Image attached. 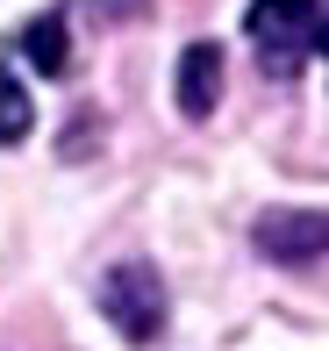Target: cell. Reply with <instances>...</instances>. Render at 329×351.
Returning <instances> with one entry per match:
<instances>
[{"instance_id": "obj_4", "label": "cell", "mask_w": 329, "mask_h": 351, "mask_svg": "<svg viewBox=\"0 0 329 351\" xmlns=\"http://www.w3.org/2000/svg\"><path fill=\"white\" fill-rule=\"evenodd\" d=\"M179 115H194V122H208L215 115V101H222V43H186V58H179Z\"/></svg>"}, {"instance_id": "obj_2", "label": "cell", "mask_w": 329, "mask_h": 351, "mask_svg": "<svg viewBox=\"0 0 329 351\" xmlns=\"http://www.w3.org/2000/svg\"><path fill=\"white\" fill-rule=\"evenodd\" d=\"M165 280H158V265L150 258H122V265H107L101 273V315L122 330L129 344H150L165 330Z\"/></svg>"}, {"instance_id": "obj_6", "label": "cell", "mask_w": 329, "mask_h": 351, "mask_svg": "<svg viewBox=\"0 0 329 351\" xmlns=\"http://www.w3.org/2000/svg\"><path fill=\"white\" fill-rule=\"evenodd\" d=\"M29 122H36V108H29V86L14 65H0V151H14V143L29 136Z\"/></svg>"}, {"instance_id": "obj_5", "label": "cell", "mask_w": 329, "mask_h": 351, "mask_svg": "<svg viewBox=\"0 0 329 351\" xmlns=\"http://www.w3.org/2000/svg\"><path fill=\"white\" fill-rule=\"evenodd\" d=\"M22 51H29V65H36L43 79H65V65H72V29H65V14H36V22L22 29Z\"/></svg>"}, {"instance_id": "obj_1", "label": "cell", "mask_w": 329, "mask_h": 351, "mask_svg": "<svg viewBox=\"0 0 329 351\" xmlns=\"http://www.w3.org/2000/svg\"><path fill=\"white\" fill-rule=\"evenodd\" d=\"M244 36H250V51H258L265 79H293L315 58V43H322V8L315 0H250Z\"/></svg>"}, {"instance_id": "obj_8", "label": "cell", "mask_w": 329, "mask_h": 351, "mask_svg": "<svg viewBox=\"0 0 329 351\" xmlns=\"http://www.w3.org/2000/svg\"><path fill=\"white\" fill-rule=\"evenodd\" d=\"M144 8H150V0H93L101 22H144Z\"/></svg>"}, {"instance_id": "obj_7", "label": "cell", "mask_w": 329, "mask_h": 351, "mask_svg": "<svg viewBox=\"0 0 329 351\" xmlns=\"http://www.w3.org/2000/svg\"><path fill=\"white\" fill-rule=\"evenodd\" d=\"M93 151H101V115L86 108V115H72V130H65V158H93Z\"/></svg>"}, {"instance_id": "obj_3", "label": "cell", "mask_w": 329, "mask_h": 351, "mask_svg": "<svg viewBox=\"0 0 329 351\" xmlns=\"http://www.w3.org/2000/svg\"><path fill=\"white\" fill-rule=\"evenodd\" d=\"M250 244H258V258L308 273V265H322V251H329V222H322V208H265L258 230H250Z\"/></svg>"}]
</instances>
